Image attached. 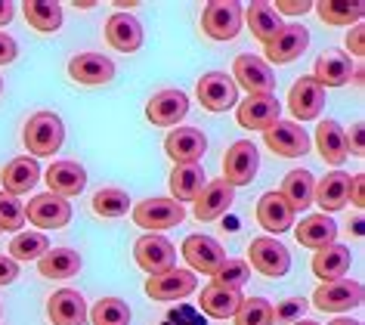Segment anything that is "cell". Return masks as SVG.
Instances as JSON below:
<instances>
[{
  "label": "cell",
  "instance_id": "obj_2",
  "mask_svg": "<svg viewBox=\"0 0 365 325\" xmlns=\"http://www.w3.org/2000/svg\"><path fill=\"white\" fill-rule=\"evenodd\" d=\"M245 25V10L235 0H211L202 13V31L211 41H232Z\"/></svg>",
  "mask_w": 365,
  "mask_h": 325
},
{
  "label": "cell",
  "instance_id": "obj_43",
  "mask_svg": "<svg viewBox=\"0 0 365 325\" xmlns=\"http://www.w3.org/2000/svg\"><path fill=\"white\" fill-rule=\"evenodd\" d=\"M25 223V205L19 195L0 192V232H19Z\"/></svg>",
  "mask_w": 365,
  "mask_h": 325
},
{
  "label": "cell",
  "instance_id": "obj_34",
  "mask_svg": "<svg viewBox=\"0 0 365 325\" xmlns=\"http://www.w3.org/2000/svg\"><path fill=\"white\" fill-rule=\"evenodd\" d=\"M38 269L43 279H71L81 273V254L75 248H50L38 260Z\"/></svg>",
  "mask_w": 365,
  "mask_h": 325
},
{
  "label": "cell",
  "instance_id": "obj_17",
  "mask_svg": "<svg viewBox=\"0 0 365 325\" xmlns=\"http://www.w3.org/2000/svg\"><path fill=\"white\" fill-rule=\"evenodd\" d=\"M235 118L245 130H269L272 124L282 118V105L272 93H263V96H248L245 103L239 105Z\"/></svg>",
  "mask_w": 365,
  "mask_h": 325
},
{
  "label": "cell",
  "instance_id": "obj_37",
  "mask_svg": "<svg viewBox=\"0 0 365 325\" xmlns=\"http://www.w3.org/2000/svg\"><path fill=\"white\" fill-rule=\"evenodd\" d=\"M319 10V19L328 22V25H356L362 22V13H365V4H350V0H322V4H313Z\"/></svg>",
  "mask_w": 365,
  "mask_h": 325
},
{
  "label": "cell",
  "instance_id": "obj_44",
  "mask_svg": "<svg viewBox=\"0 0 365 325\" xmlns=\"http://www.w3.org/2000/svg\"><path fill=\"white\" fill-rule=\"evenodd\" d=\"M304 310H307L304 297H291V301L272 306V316H276V322H291V319H297V316H304Z\"/></svg>",
  "mask_w": 365,
  "mask_h": 325
},
{
  "label": "cell",
  "instance_id": "obj_24",
  "mask_svg": "<svg viewBox=\"0 0 365 325\" xmlns=\"http://www.w3.org/2000/svg\"><path fill=\"white\" fill-rule=\"evenodd\" d=\"M38 180H41V165L29 155L13 158L10 165L0 170V186H4V192H10V195L31 192V189L38 186Z\"/></svg>",
  "mask_w": 365,
  "mask_h": 325
},
{
  "label": "cell",
  "instance_id": "obj_36",
  "mask_svg": "<svg viewBox=\"0 0 365 325\" xmlns=\"http://www.w3.org/2000/svg\"><path fill=\"white\" fill-rule=\"evenodd\" d=\"M22 10H25V22H29L34 31L50 34V31L62 29V6L59 4H50V0H29Z\"/></svg>",
  "mask_w": 365,
  "mask_h": 325
},
{
  "label": "cell",
  "instance_id": "obj_33",
  "mask_svg": "<svg viewBox=\"0 0 365 325\" xmlns=\"http://www.w3.org/2000/svg\"><path fill=\"white\" fill-rule=\"evenodd\" d=\"M316 149L334 170L346 161V143H344V128L337 121H322L316 130Z\"/></svg>",
  "mask_w": 365,
  "mask_h": 325
},
{
  "label": "cell",
  "instance_id": "obj_53",
  "mask_svg": "<svg viewBox=\"0 0 365 325\" xmlns=\"http://www.w3.org/2000/svg\"><path fill=\"white\" fill-rule=\"evenodd\" d=\"M294 325H319V322H313V319H300V322H294Z\"/></svg>",
  "mask_w": 365,
  "mask_h": 325
},
{
  "label": "cell",
  "instance_id": "obj_7",
  "mask_svg": "<svg viewBox=\"0 0 365 325\" xmlns=\"http://www.w3.org/2000/svg\"><path fill=\"white\" fill-rule=\"evenodd\" d=\"M195 90H198V103L207 112H226V108L239 103V87L226 71H207V75L198 78Z\"/></svg>",
  "mask_w": 365,
  "mask_h": 325
},
{
  "label": "cell",
  "instance_id": "obj_14",
  "mask_svg": "<svg viewBox=\"0 0 365 325\" xmlns=\"http://www.w3.org/2000/svg\"><path fill=\"white\" fill-rule=\"evenodd\" d=\"M164 152L173 165H198L207 152V140L198 128H173L164 140Z\"/></svg>",
  "mask_w": 365,
  "mask_h": 325
},
{
  "label": "cell",
  "instance_id": "obj_5",
  "mask_svg": "<svg viewBox=\"0 0 365 325\" xmlns=\"http://www.w3.org/2000/svg\"><path fill=\"white\" fill-rule=\"evenodd\" d=\"M365 297V288L359 282H350V279H337V282H322L313 292V304L316 310L322 313H331V316H341V313H350L353 306H359Z\"/></svg>",
  "mask_w": 365,
  "mask_h": 325
},
{
  "label": "cell",
  "instance_id": "obj_9",
  "mask_svg": "<svg viewBox=\"0 0 365 325\" xmlns=\"http://www.w3.org/2000/svg\"><path fill=\"white\" fill-rule=\"evenodd\" d=\"M263 143H267L269 152L279 158H300L309 152L307 130L300 128L297 121H285V118H279L269 130H263Z\"/></svg>",
  "mask_w": 365,
  "mask_h": 325
},
{
  "label": "cell",
  "instance_id": "obj_6",
  "mask_svg": "<svg viewBox=\"0 0 365 325\" xmlns=\"http://www.w3.org/2000/svg\"><path fill=\"white\" fill-rule=\"evenodd\" d=\"M232 81H235V87H245L251 96H263V93H272V90H276V75H272V68L260 56H251V53L235 56Z\"/></svg>",
  "mask_w": 365,
  "mask_h": 325
},
{
  "label": "cell",
  "instance_id": "obj_20",
  "mask_svg": "<svg viewBox=\"0 0 365 325\" xmlns=\"http://www.w3.org/2000/svg\"><path fill=\"white\" fill-rule=\"evenodd\" d=\"M235 202V189L226 183V180H211L205 183V189L195 195V217L198 220H217L232 207Z\"/></svg>",
  "mask_w": 365,
  "mask_h": 325
},
{
  "label": "cell",
  "instance_id": "obj_42",
  "mask_svg": "<svg viewBox=\"0 0 365 325\" xmlns=\"http://www.w3.org/2000/svg\"><path fill=\"white\" fill-rule=\"evenodd\" d=\"M248 276H251V267H248V260H239V257H226V264L214 273V285H223V288H239L248 282Z\"/></svg>",
  "mask_w": 365,
  "mask_h": 325
},
{
  "label": "cell",
  "instance_id": "obj_35",
  "mask_svg": "<svg viewBox=\"0 0 365 325\" xmlns=\"http://www.w3.org/2000/svg\"><path fill=\"white\" fill-rule=\"evenodd\" d=\"M245 22L251 25V34L260 43H269L279 34L282 25H285V22H282V16L272 10V4H263V0H257V4L248 6V13H245Z\"/></svg>",
  "mask_w": 365,
  "mask_h": 325
},
{
  "label": "cell",
  "instance_id": "obj_29",
  "mask_svg": "<svg viewBox=\"0 0 365 325\" xmlns=\"http://www.w3.org/2000/svg\"><path fill=\"white\" fill-rule=\"evenodd\" d=\"M198 304H202V310L211 316V319H232L235 310H239V304H242V292L211 282V285L202 288V294H198Z\"/></svg>",
  "mask_w": 365,
  "mask_h": 325
},
{
  "label": "cell",
  "instance_id": "obj_3",
  "mask_svg": "<svg viewBox=\"0 0 365 325\" xmlns=\"http://www.w3.org/2000/svg\"><path fill=\"white\" fill-rule=\"evenodd\" d=\"M133 260H136V267L145 269L149 276H161L177 267V248H173L161 232H145L133 245Z\"/></svg>",
  "mask_w": 365,
  "mask_h": 325
},
{
  "label": "cell",
  "instance_id": "obj_11",
  "mask_svg": "<svg viewBox=\"0 0 365 325\" xmlns=\"http://www.w3.org/2000/svg\"><path fill=\"white\" fill-rule=\"evenodd\" d=\"M25 220H31L38 229H62L71 220V205L62 195L41 192L25 207Z\"/></svg>",
  "mask_w": 365,
  "mask_h": 325
},
{
  "label": "cell",
  "instance_id": "obj_26",
  "mask_svg": "<svg viewBox=\"0 0 365 325\" xmlns=\"http://www.w3.org/2000/svg\"><path fill=\"white\" fill-rule=\"evenodd\" d=\"M106 41L121 53H136L143 47V25L130 13H115L106 22Z\"/></svg>",
  "mask_w": 365,
  "mask_h": 325
},
{
  "label": "cell",
  "instance_id": "obj_18",
  "mask_svg": "<svg viewBox=\"0 0 365 325\" xmlns=\"http://www.w3.org/2000/svg\"><path fill=\"white\" fill-rule=\"evenodd\" d=\"M68 78L78 81V84H87V87H99V84H108L115 78V62L103 56V53H81L68 62Z\"/></svg>",
  "mask_w": 365,
  "mask_h": 325
},
{
  "label": "cell",
  "instance_id": "obj_54",
  "mask_svg": "<svg viewBox=\"0 0 365 325\" xmlns=\"http://www.w3.org/2000/svg\"><path fill=\"white\" fill-rule=\"evenodd\" d=\"M0 90H4V78H0Z\"/></svg>",
  "mask_w": 365,
  "mask_h": 325
},
{
  "label": "cell",
  "instance_id": "obj_27",
  "mask_svg": "<svg viewBox=\"0 0 365 325\" xmlns=\"http://www.w3.org/2000/svg\"><path fill=\"white\" fill-rule=\"evenodd\" d=\"M353 257H350V248L341 245V242H331V245L319 248L316 257H313V273L322 279V282H337V279L346 276Z\"/></svg>",
  "mask_w": 365,
  "mask_h": 325
},
{
  "label": "cell",
  "instance_id": "obj_40",
  "mask_svg": "<svg viewBox=\"0 0 365 325\" xmlns=\"http://www.w3.org/2000/svg\"><path fill=\"white\" fill-rule=\"evenodd\" d=\"M87 319L93 325H130V306L121 297H103L93 310H87Z\"/></svg>",
  "mask_w": 365,
  "mask_h": 325
},
{
  "label": "cell",
  "instance_id": "obj_25",
  "mask_svg": "<svg viewBox=\"0 0 365 325\" xmlns=\"http://www.w3.org/2000/svg\"><path fill=\"white\" fill-rule=\"evenodd\" d=\"M353 78V62L344 50H325L322 56L316 59V71H313V81L319 87H344L346 81Z\"/></svg>",
  "mask_w": 365,
  "mask_h": 325
},
{
  "label": "cell",
  "instance_id": "obj_4",
  "mask_svg": "<svg viewBox=\"0 0 365 325\" xmlns=\"http://www.w3.org/2000/svg\"><path fill=\"white\" fill-rule=\"evenodd\" d=\"M186 220V211H182L180 202L173 198H145L133 207V223L149 232H164V229H173Z\"/></svg>",
  "mask_w": 365,
  "mask_h": 325
},
{
  "label": "cell",
  "instance_id": "obj_38",
  "mask_svg": "<svg viewBox=\"0 0 365 325\" xmlns=\"http://www.w3.org/2000/svg\"><path fill=\"white\" fill-rule=\"evenodd\" d=\"M47 251H50V242L43 232H16L6 257H13L16 264H25V260H41Z\"/></svg>",
  "mask_w": 365,
  "mask_h": 325
},
{
  "label": "cell",
  "instance_id": "obj_30",
  "mask_svg": "<svg viewBox=\"0 0 365 325\" xmlns=\"http://www.w3.org/2000/svg\"><path fill=\"white\" fill-rule=\"evenodd\" d=\"M294 236L297 242L304 248H325V245H331V242L337 239V227H334V220L331 217H325V214H313V217H304L300 220V227L294 229Z\"/></svg>",
  "mask_w": 365,
  "mask_h": 325
},
{
  "label": "cell",
  "instance_id": "obj_47",
  "mask_svg": "<svg viewBox=\"0 0 365 325\" xmlns=\"http://www.w3.org/2000/svg\"><path fill=\"white\" fill-rule=\"evenodd\" d=\"M346 50L353 53V56H365V29H362V22H356L353 25V31L346 34Z\"/></svg>",
  "mask_w": 365,
  "mask_h": 325
},
{
  "label": "cell",
  "instance_id": "obj_1",
  "mask_svg": "<svg viewBox=\"0 0 365 325\" xmlns=\"http://www.w3.org/2000/svg\"><path fill=\"white\" fill-rule=\"evenodd\" d=\"M25 149L31 152V158H50L56 155L62 140H66V128H62V118L56 112H34L29 121H25L22 130Z\"/></svg>",
  "mask_w": 365,
  "mask_h": 325
},
{
  "label": "cell",
  "instance_id": "obj_13",
  "mask_svg": "<svg viewBox=\"0 0 365 325\" xmlns=\"http://www.w3.org/2000/svg\"><path fill=\"white\" fill-rule=\"evenodd\" d=\"M182 260L192 267V273L214 276L217 269L226 264V251L220 242H214L211 236H189L182 242Z\"/></svg>",
  "mask_w": 365,
  "mask_h": 325
},
{
  "label": "cell",
  "instance_id": "obj_45",
  "mask_svg": "<svg viewBox=\"0 0 365 325\" xmlns=\"http://www.w3.org/2000/svg\"><path fill=\"white\" fill-rule=\"evenodd\" d=\"M344 143H346V155H356L362 158L365 155V130H362V121H356L350 133H344Z\"/></svg>",
  "mask_w": 365,
  "mask_h": 325
},
{
  "label": "cell",
  "instance_id": "obj_23",
  "mask_svg": "<svg viewBox=\"0 0 365 325\" xmlns=\"http://www.w3.org/2000/svg\"><path fill=\"white\" fill-rule=\"evenodd\" d=\"M47 186L53 195H62V198L78 195L87 186V170L78 161H53L47 167Z\"/></svg>",
  "mask_w": 365,
  "mask_h": 325
},
{
  "label": "cell",
  "instance_id": "obj_51",
  "mask_svg": "<svg viewBox=\"0 0 365 325\" xmlns=\"http://www.w3.org/2000/svg\"><path fill=\"white\" fill-rule=\"evenodd\" d=\"M13 4H6V0H0V25H10L13 22Z\"/></svg>",
  "mask_w": 365,
  "mask_h": 325
},
{
  "label": "cell",
  "instance_id": "obj_49",
  "mask_svg": "<svg viewBox=\"0 0 365 325\" xmlns=\"http://www.w3.org/2000/svg\"><path fill=\"white\" fill-rule=\"evenodd\" d=\"M19 279V264L13 257H4L0 254V285H10Z\"/></svg>",
  "mask_w": 365,
  "mask_h": 325
},
{
  "label": "cell",
  "instance_id": "obj_41",
  "mask_svg": "<svg viewBox=\"0 0 365 325\" xmlns=\"http://www.w3.org/2000/svg\"><path fill=\"white\" fill-rule=\"evenodd\" d=\"M127 207H130V195L121 192V189H99L93 195V211L99 217H124Z\"/></svg>",
  "mask_w": 365,
  "mask_h": 325
},
{
  "label": "cell",
  "instance_id": "obj_39",
  "mask_svg": "<svg viewBox=\"0 0 365 325\" xmlns=\"http://www.w3.org/2000/svg\"><path fill=\"white\" fill-rule=\"evenodd\" d=\"M235 325H276V316H272V304L267 297H242L239 310L232 316Z\"/></svg>",
  "mask_w": 365,
  "mask_h": 325
},
{
  "label": "cell",
  "instance_id": "obj_31",
  "mask_svg": "<svg viewBox=\"0 0 365 325\" xmlns=\"http://www.w3.org/2000/svg\"><path fill=\"white\" fill-rule=\"evenodd\" d=\"M313 189H316V180L309 170H291V174L282 180V189L279 195L288 202L291 211H307L309 205H313Z\"/></svg>",
  "mask_w": 365,
  "mask_h": 325
},
{
  "label": "cell",
  "instance_id": "obj_46",
  "mask_svg": "<svg viewBox=\"0 0 365 325\" xmlns=\"http://www.w3.org/2000/svg\"><path fill=\"white\" fill-rule=\"evenodd\" d=\"M272 10H276L279 16L282 13H285V16H304V13L313 10V4H309V0H279Z\"/></svg>",
  "mask_w": 365,
  "mask_h": 325
},
{
  "label": "cell",
  "instance_id": "obj_15",
  "mask_svg": "<svg viewBox=\"0 0 365 325\" xmlns=\"http://www.w3.org/2000/svg\"><path fill=\"white\" fill-rule=\"evenodd\" d=\"M307 47H309V31L304 29V25H297V22L282 25L276 38H272L269 43H263V53H267V59L263 62L285 66V62H294Z\"/></svg>",
  "mask_w": 365,
  "mask_h": 325
},
{
  "label": "cell",
  "instance_id": "obj_10",
  "mask_svg": "<svg viewBox=\"0 0 365 325\" xmlns=\"http://www.w3.org/2000/svg\"><path fill=\"white\" fill-rule=\"evenodd\" d=\"M260 167V152L254 143H232L223 155V180L235 186H248L254 177H257Z\"/></svg>",
  "mask_w": 365,
  "mask_h": 325
},
{
  "label": "cell",
  "instance_id": "obj_32",
  "mask_svg": "<svg viewBox=\"0 0 365 325\" xmlns=\"http://www.w3.org/2000/svg\"><path fill=\"white\" fill-rule=\"evenodd\" d=\"M205 167L202 165H177L170 174V198L173 202H195V195L205 189Z\"/></svg>",
  "mask_w": 365,
  "mask_h": 325
},
{
  "label": "cell",
  "instance_id": "obj_12",
  "mask_svg": "<svg viewBox=\"0 0 365 325\" xmlns=\"http://www.w3.org/2000/svg\"><path fill=\"white\" fill-rule=\"evenodd\" d=\"M192 292H198V276L192 269L173 267L161 276H149V282H145V294L152 301H182V297H189Z\"/></svg>",
  "mask_w": 365,
  "mask_h": 325
},
{
  "label": "cell",
  "instance_id": "obj_50",
  "mask_svg": "<svg viewBox=\"0 0 365 325\" xmlns=\"http://www.w3.org/2000/svg\"><path fill=\"white\" fill-rule=\"evenodd\" d=\"M16 53H19V47H16V41L10 38V34L0 31V66L13 62V59H16Z\"/></svg>",
  "mask_w": 365,
  "mask_h": 325
},
{
  "label": "cell",
  "instance_id": "obj_19",
  "mask_svg": "<svg viewBox=\"0 0 365 325\" xmlns=\"http://www.w3.org/2000/svg\"><path fill=\"white\" fill-rule=\"evenodd\" d=\"M288 108H291L294 118L313 121V118L322 115V108H325V90L319 87L313 78H300L288 93Z\"/></svg>",
  "mask_w": 365,
  "mask_h": 325
},
{
  "label": "cell",
  "instance_id": "obj_21",
  "mask_svg": "<svg viewBox=\"0 0 365 325\" xmlns=\"http://www.w3.org/2000/svg\"><path fill=\"white\" fill-rule=\"evenodd\" d=\"M47 316L53 325H87V301L75 288H62L47 301Z\"/></svg>",
  "mask_w": 365,
  "mask_h": 325
},
{
  "label": "cell",
  "instance_id": "obj_28",
  "mask_svg": "<svg viewBox=\"0 0 365 325\" xmlns=\"http://www.w3.org/2000/svg\"><path fill=\"white\" fill-rule=\"evenodd\" d=\"M257 223L267 232H288L294 227V211L279 192H267L257 202Z\"/></svg>",
  "mask_w": 365,
  "mask_h": 325
},
{
  "label": "cell",
  "instance_id": "obj_52",
  "mask_svg": "<svg viewBox=\"0 0 365 325\" xmlns=\"http://www.w3.org/2000/svg\"><path fill=\"white\" fill-rule=\"evenodd\" d=\"M328 325H362L359 319H350V316H337V319H331Z\"/></svg>",
  "mask_w": 365,
  "mask_h": 325
},
{
  "label": "cell",
  "instance_id": "obj_22",
  "mask_svg": "<svg viewBox=\"0 0 365 325\" xmlns=\"http://www.w3.org/2000/svg\"><path fill=\"white\" fill-rule=\"evenodd\" d=\"M346 198H350V174H344V170H328L313 189V202H319L322 214H334L346 207Z\"/></svg>",
  "mask_w": 365,
  "mask_h": 325
},
{
  "label": "cell",
  "instance_id": "obj_16",
  "mask_svg": "<svg viewBox=\"0 0 365 325\" xmlns=\"http://www.w3.org/2000/svg\"><path fill=\"white\" fill-rule=\"evenodd\" d=\"M189 112V99L180 90H161L145 103V118L155 128H177Z\"/></svg>",
  "mask_w": 365,
  "mask_h": 325
},
{
  "label": "cell",
  "instance_id": "obj_48",
  "mask_svg": "<svg viewBox=\"0 0 365 325\" xmlns=\"http://www.w3.org/2000/svg\"><path fill=\"white\" fill-rule=\"evenodd\" d=\"M346 202H353V207H365V177L362 174H356V177H350V198Z\"/></svg>",
  "mask_w": 365,
  "mask_h": 325
},
{
  "label": "cell",
  "instance_id": "obj_8",
  "mask_svg": "<svg viewBox=\"0 0 365 325\" xmlns=\"http://www.w3.org/2000/svg\"><path fill=\"white\" fill-rule=\"evenodd\" d=\"M248 264L257 269L260 276H267V279H282L288 273V267H291V254H288V248L282 245V242L276 239H251V245H248Z\"/></svg>",
  "mask_w": 365,
  "mask_h": 325
}]
</instances>
